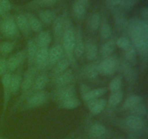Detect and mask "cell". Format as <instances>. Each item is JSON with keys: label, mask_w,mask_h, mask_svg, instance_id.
<instances>
[{"label": "cell", "mask_w": 148, "mask_h": 139, "mask_svg": "<svg viewBox=\"0 0 148 139\" xmlns=\"http://www.w3.org/2000/svg\"><path fill=\"white\" fill-rule=\"evenodd\" d=\"M134 47L142 54L147 55L148 49L147 21L133 18L128 21V28Z\"/></svg>", "instance_id": "1"}, {"label": "cell", "mask_w": 148, "mask_h": 139, "mask_svg": "<svg viewBox=\"0 0 148 139\" xmlns=\"http://www.w3.org/2000/svg\"><path fill=\"white\" fill-rule=\"evenodd\" d=\"M75 33L73 27L71 25V21L69 18L68 13L66 11L65 17V27L62 38V48L64 53L66 56V59L69 61L70 65L74 68H77V59L74 54V48H75Z\"/></svg>", "instance_id": "2"}, {"label": "cell", "mask_w": 148, "mask_h": 139, "mask_svg": "<svg viewBox=\"0 0 148 139\" xmlns=\"http://www.w3.org/2000/svg\"><path fill=\"white\" fill-rule=\"evenodd\" d=\"M0 32L4 37L8 39H14L20 34L14 19L6 16L0 22Z\"/></svg>", "instance_id": "3"}, {"label": "cell", "mask_w": 148, "mask_h": 139, "mask_svg": "<svg viewBox=\"0 0 148 139\" xmlns=\"http://www.w3.org/2000/svg\"><path fill=\"white\" fill-rule=\"evenodd\" d=\"M36 72H37V70L34 67H31L28 68L27 71L24 75V77L22 79L21 86H20V89L23 92V96L22 97H20V99L19 100L18 102L23 101L25 98H27L33 82L36 79Z\"/></svg>", "instance_id": "4"}, {"label": "cell", "mask_w": 148, "mask_h": 139, "mask_svg": "<svg viewBox=\"0 0 148 139\" xmlns=\"http://www.w3.org/2000/svg\"><path fill=\"white\" fill-rule=\"evenodd\" d=\"M49 97L50 96L49 92L45 91L44 90L33 93L27 97L25 108L32 109L41 107L47 102Z\"/></svg>", "instance_id": "5"}, {"label": "cell", "mask_w": 148, "mask_h": 139, "mask_svg": "<svg viewBox=\"0 0 148 139\" xmlns=\"http://www.w3.org/2000/svg\"><path fill=\"white\" fill-rule=\"evenodd\" d=\"M119 65L118 58L116 55H111L104 58L103 61L98 64V72L99 74L104 75H112L115 72Z\"/></svg>", "instance_id": "6"}, {"label": "cell", "mask_w": 148, "mask_h": 139, "mask_svg": "<svg viewBox=\"0 0 148 139\" xmlns=\"http://www.w3.org/2000/svg\"><path fill=\"white\" fill-rule=\"evenodd\" d=\"M53 97L59 104L69 98L77 97L75 85L69 84L62 88H57V91H55Z\"/></svg>", "instance_id": "7"}, {"label": "cell", "mask_w": 148, "mask_h": 139, "mask_svg": "<svg viewBox=\"0 0 148 139\" xmlns=\"http://www.w3.org/2000/svg\"><path fill=\"white\" fill-rule=\"evenodd\" d=\"M11 72H7L1 77V82L3 88V107H2V116L7 110L8 107L9 101L11 97V93L10 90V81L12 79Z\"/></svg>", "instance_id": "8"}, {"label": "cell", "mask_w": 148, "mask_h": 139, "mask_svg": "<svg viewBox=\"0 0 148 139\" xmlns=\"http://www.w3.org/2000/svg\"><path fill=\"white\" fill-rule=\"evenodd\" d=\"M27 59V54L25 49L17 52L13 56H11L7 59V68L9 72H12L17 70L21 65H23L25 61Z\"/></svg>", "instance_id": "9"}, {"label": "cell", "mask_w": 148, "mask_h": 139, "mask_svg": "<svg viewBox=\"0 0 148 139\" xmlns=\"http://www.w3.org/2000/svg\"><path fill=\"white\" fill-rule=\"evenodd\" d=\"M65 17H66V11L64 12L63 14L56 16L52 23L53 36L56 42L62 41V35H63L65 27Z\"/></svg>", "instance_id": "10"}, {"label": "cell", "mask_w": 148, "mask_h": 139, "mask_svg": "<svg viewBox=\"0 0 148 139\" xmlns=\"http://www.w3.org/2000/svg\"><path fill=\"white\" fill-rule=\"evenodd\" d=\"M49 47L38 48L35 58L34 65L37 70H44L48 67V59H49Z\"/></svg>", "instance_id": "11"}, {"label": "cell", "mask_w": 148, "mask_h": 139, "mask_svg": "<svg viewBox=\"0 0 148 139\" xmlns=\"http://www.w3.org/2000/svg\"><path fill=\"white\" fill-rule=\"evenodd\" d=\"M64 50L62 45L56 44L52 46L49 51L48 67H53L64 56Z\"/></svg>", "instance_id": "12"}, {"label": "cell", "mask_w": 148, "mask_h": 139, "mask_svg": "<svg viewBox=\"0 0 148 139\" xmlns=\"http://www.w3.org/2000/svg\"><path fill=\"white\" fill-rule=\"evenodd\" d=\"M75 48H74V54L75 58L79 59L84 54L85 51V43H84L83 36L80 28H77L75 30Z\"/></svg>", "instance_id": "13"}, {"label": "cell", "mask_w": 148, "mask_h": 139, "mask_svg": "<svg viewBox=\"0 0 148 139\" xmlns=\"http://www.w3.org/2000/svg\"><path fill=\"white\" fill-rule=\"evenodd\" d=\"M119 30H124L128 28V21L122 10L119 7H110Z\"/></svg>", "instance_id": "14"}, {"label": "cell", "mask_w": 148, "mask_h": 139, "mask_svg": "<svg viewBox=\"0 0 148 139\" xmlns=\"http://www.w3.org/2000/svg\"><path fill=\"white\" fill-rule=\"evenodd\" d=\"M74 77V72L73 70L70 68L66 70L62 74L58 75L57 77L54 78V83L55 85H56L57 88H62L66 85H69L70 83L72 82V79Z\"/></svg>", "instance_id": "15"}, {"label": "cell", "mask_w": 148, "mask_h": 139, "mask_svg": "<svg viewBox=\"0 0 148 139\" xmlns=\"http://www.w3.org/2000/svg\"><path fill=\"white\" fill-rule=\"evenodd\" d=\"M14 21H15L16 25H17L19 31L21 32L25 36H27L30 35L31 30H30V28H29L28 23H27L25 14H17L15 16V17H14Z\"/></svg>", "instance_id": "16"}, {"label": "cell", "mask_w": 148, "mask_h": 139, "mask_svg": "<svg viewBox=\"0 0 148 139\" xmlns=\"http://www.w3.org/2000/svg\"><path fill=\"white\" fill-rule=\"evenodd\" d=\"M48 83H49V77H48V75H45V74H42V75H39L38 77H37L35 79L31 89H30V92L27 95V97L33 93L43 91L44 88L46 87V85H47Z\"/></svg>", "instance_id": "17"}, {"label": "cell", "mask_w": 148, "mask_h": 139, "mask_svg": "<svg viewBox=\"0 0 148 139\" xmlns=\"http://www.w3.org/2000/svg\"><path fill=\"white\" fill-rule=\"evenodd\" d=\"M84 54H85V56L88 61L95 60L98 54V49L96 43L93 41L88 40L85 43Z\"/></svg>", "instance_id": "18"}, {"label": "cell", "mask_w": 148, "mask_h": 139, "mask_svg": "<svg viewBox=\"0 0 148 139\" xmlns=\"http://www.w3.org/2000/svg\"><path fill=\"white\" fill-rule=\"evenodd\" d=\"M126 125L132 130L138 131L144 127V120L142 117L134 115H130L126 118Z\"/></svg>", "instance_id": "19"}, {"label": "cell", "mask_w": 148, "mask_h": 139, "mask_svg": "<svg viewBox=\"0 0 148 139\" xmlns=\"http://www.w3.org/2000/svg\"><path fill=\"white\" fill-rule=\"evenodd\" d=\"M52 37L51 33L47 30H41L39 32L37 37L35 39V42L38 48L49 47L51 43Z\"/></svg>", "instance_id": "20"}, {"label": "cell", "mask_w": 148, "mask_h": 139, "mask_svg": "<svg viewBox=\"0 0 148 139\" xmlns=\"http://www.w3.org/2000/svg\"><path fill=\"white\" fill-rule=\"evenodd\" d=\"M26 50V54H27V64H28V67H33L34 64L35 58H36V52H37L38 47L36 46V43L35 40L30 39L28 41L27 43V49Z\"/></svg>", "instance_id": "21"}, {"label": "cell", "mask_w": 148, "mask_h": 139, "mask_svg": "<svg viewBox=\"0 0 148 139\" xmlns=\"http://www.w3.org/2000/svg\"><path fill=\"white\" fill-rule=\"evenodd\" d=\"M25 16L30 30L38 33L39 32L43 30V23L40 22L38 17L31 13H27L25 14Z\"/></svg>", "instance_id": "22"}, {"label": "cell", "mask_w": 148, "mask_h": 139, "mask_svg": "<svg viewBox=\"0 0 148 139\" xmlns=\"http://www.w3.org/2000/svg\"><path fill=\"white\" fill-rule=\"evenodd\" d=\"M56 17V13L51 10H40L38 15V17L40 20V22L45 25L51 24Z\"/></svg>", "instance_id": "23"}, {"label": "cell", "mask_w": 148, "mask_h": 139, "mask_svg": "<svg viewBox=\"0 0 148 139\" xmlns=\"http://www.w3.org/2000/svg\"><path fill=\"white\" fill-rule=\"evenodd\" d=\"M98 62H92L84 68V76L89 80H94L98 76Z\"/></svg>", "instance_id": "24"}, {"label": "cell", "mask_w": 148, "mask_h": 139, "mask_svg": "<svg viewBox=\"0 0 148 139\" xmlns=\"http://www.w3.org/2000/svg\"><path fill=\"white\" fill-rule=\"evenodd\" d=\"M116 41L114 39L107 41L106 43L101 46V54L103 58H106L108 56L112 55V53L114 52L116 49Z\"/></svg>", "instance_id": "25"}, {"label": "cell", "mask_w": 148, "mask_h": 139, "mask_svg": "<svg viewBox=\"0 0 148 139\" xmlns=\"http://www.w3.org/2000/svg\"><path fill=\"white\" fill-rule=\"evenodd\" d=\"M70 66V62L66 58H62V59L59 61L56 65H54L53 70V78H56L58 75L62 74L66 70L69 69Z\"/></svg>", "instance_id": "26"}, {"label": "cell", "mask_w": 148, "mask_h": 139, "mask_svg": "<svg viewBox=\"0 0 148 139\" xmlns=\"http://www.w3.org/2000/svg\"><path fill=\"white\" fill-rule=\"evenodd\" d=\"M59 0H32L27 3L25 7L36 9L38 7H48L54 5Z\"/></svg>", "instance_id": "27"}, {"label": "cell", "mask_w": 148, "mask_h": 139, "mask_svg": "<svg viewBox=\"0 0 148 139\" xmlns=\"http://www.w3.org/2000/svg\"><path fill=\"white\" fill-rule=\"evenodd\" d=\"M107 91H108V88L107 87H101V88H95V89L90 90V91L85 96H84L82 98L85 102L90 99L99 98L100 97L104 95L106 93H107Z\"/></svg>", "instance_id": "28"}, {"label": "cell", "mask_w": 148, "mask_h": 139, "mask_svg": "<svg viewBox=\"0 0 148 139\" xmlns=\"http://www.w3.org/2000/svg\"><path fill=\"white\" fill-rule=\"evenodd\" d=\"M99 29L100 36L103 40H108L112 36V28L106 19L101 22Z\"/></svg>", "instance_id": "29"}, {"label": "cell", "mask_w": 148, "mask_h": 139, "mask_svg": "<svg viewBox=\"0 0 148 139\" xmlns=\"http://www.w3.org/2000/svg\"><path fill=\"white\" fill-rule=\"evenodd\" d=\"M22 78L20 74H16V75H12V79L10 81V90L11 95H15L17 94L20 90L21 86Z\"/></svg>", "instance_id": "30"}, {"label": "cell", "mask_w": 148, "mask_h": 139, "mask_svg": "<svg viewBox=\"0 0 148 139\" xmlns=\"http://www.w3.org/2000/svg\"><path fill=\"white\" fill-rule=\"evenodd\" d=\"M79 105H80V101L77 97L69 98L59 104V108L64 109H74L77 108Z\"/></svg>", "instance_id": "31"}, {"label": "cell", "mask_w": 148, "mask_h": 139, "mask_svg": "<svg viewBox=\"0 0 148 139\" xmlns=\"http://www.w3.org/2000/svg\"><path fill=\"white\" fill-rule=\"evenodd\" d=\"M143 98L139 95H132L129 96L123 104L122 107L125 109H130L131 108L134 107V106L137 105L138 104L142 102Z\"/></svg>", "instance_id": "32"}, {"label": "cell", "mask_w": 148, "mask_h": 139, "mask_svg": "<svg viewBox=\"0 0 148 139\" xmlns=\"http://www.w3.org/2000/svg\"><path fill=\"white\" fill-rule=\"evenodd\" d=\"M106 133V128L102 124L95 123L91 126L90 129V134L93 138H101Z\"/></svg>", "instance_id": "33"}, {"label": "cell", "mask_w": 148, "mask_h": 139, "mask_svg": "<svg viewBox=\"0 0 148 139\" xmlns=\"http://www.w3.org/2000/svg\"><path fill=\"white\" fill-rule=\"evenodd\" d=\"M86 10L87 7L78 1H75L72 4V12L74 13V15L77 19L83 18L86 13Z\"/></svg>", "instance_id": "34"}, {"label": "cell", "mask_w": 148, "mask_h": 139, "mask_svg": "<svg viewBox=\"0 0 148 139\" xmlns=\"http://www.w3.org/2000/svg\"><path fill=\"white\" fill-rule=\"evenodd\" d=\"M101 23V16L98 12L92 13L90 16L89 21L90 28L93 31H96L99 29Z\"/></svg>", "instance_id": "35"}, {"label": "cell", "mask_w": 148, "mask_h": 139, "mask_svg": "<svg viewBox=\"0 0 148 139\" xmlns=\"http://www.w3.org/2000/svg\"><path fill=\"white\" fill-rule=\"evenodd\" d=\"M124 97V93L122 91L119 90L118 91L112 93L108 98V103L111 107H114L120 104Z\"/></svg>", "instance_id": "36"}, {"label": "cell", "mask_w": 148, "mask_h": 139, "mask_svg": "<svg viewBox=\"0 0 148 139\" xmlns=\"http://www.w3.org/2000/svg\"><path fill=\"white\" fill-rule=\"evenodd\" d=\"M107 104V101L104 98H98L97 101L95 102V105L92 107L90 111L94 115L99 114L100 113L102 112L106 108Z\"/></svg>", "instance_id": "37"}, {"label": "cell", "mask_w": 148, "mask_h": 139, "mask_svg": "<svg viewBox=\"0 0 148 139\" xmlns=\"http://www.w3.org/2000/svg\"><path fill=\"white\" fill-rule=\"evenodd\" d=\"M14 42L11 41H5L0 43V54L2 55H7L11 53L14 49Z\"/></svg>", "instance_id": "38"}, {"label": "cell", "mask_w": 148, "mask_h": 139, "mask_svg": "<svg viewBox=\"0 0 148 139\" xmlns=\"http://www.w3.org/2000/svg\"><path fill=\"white\" fill-rule=\"evenodd\" d=\"M129 110L132 113V115L137 116V117H140L142 118L147 114V108H146L145 105L144 104H142V102L138 104L137 105L134 106V107H132V108Z\"/></svg>", "instance_id": "39"}, {"label": "cell", "mask_w": 148, "mask_h": 139, "mask_svg": "<svg viewBox=\"0 0 148 139\" xmlns=\"http://www.w3.org/2000/svg\"><path fill=\"white\" fill-rule=\"evenodd\" d=\"M122 81L123 78L122 76L119 75V76L115 77L114 79L111 80V81L109 83V86H108V89L111 93L116 92L119 90H121V87L122 85Z\"/></svg>", "instance_id": "40"}, {"label": "cell", "mask_w": 148, "mask_h": 139, "mask_svg": "<svg viewBox=\"0 0 148 139\" xmlns=\"http://www.w3.org/2000/svg\"><path fill=\"white\" fill-rule=\"evenodd\" d=\"M138 1L139 0H124L119 8L121 9L123 12L130 11L137 4Z\"/></svg>", "instance_id": "41"}, {"label": "cell", "mask_w": 148, "mask_h": 139, "mask_svg": "<svg viewBox=\"0 0 148 139\" xmlns=\"http://www.w3.org/2000/svg\"><path fill=\"white\" fill-rule=\"evenodd\" d=\"M137 56V49L133 44H130L128 48L125 49V56L127 60L133 61Z\"/></svg>", "instance_id": "42"}, {"label": "cell", "mask_w": 148, "mask_h": 139, "mask_svg": "<svg viewBox=\"0 0 148 139\" xmlns=\"http://www.w3.org/2000/svg\"><path fill=\"white\" fill-rule=\"evenodd\" d=\"M130 44V40L126 36H121L116 41V46L124 50L128 48Z\"/></svg>", "instance_id": "43"}, {"label": "cell", "mask_w": 148, "mask_h": 139, "mask_svg": "<svg viewBox=\"0 0 148 139\" xmlns=\"http://www.w3.org/2000/svg\"><path fill=\"white\" fill-rule=\"evenodd\" d=\"M123 71H124V75H126V76H127V79H129L130 81L133 80L135 74H134L133 69H132L129 65H126V66L124 65V66L123 67Z\"/></svg>", "instance_id": "44"}, {"label": "cell", "mask_w": 148, "mask_h": 139, "mask_svg": "<svg viewBox=\"0 0 148 139\" xmlns=\"http://www.w3.org/2000/svg\"><path fill=\"white\" fill-rule=\"evenodd\" d=\"M7 72V59L4 57L0 58V77Z\"/></svg>", "instance_id": "45"}, {"label": "cell", "mask_w": 148, "mask_h": 139, "mask_svg": "<svg viewBox=\"0 0 148 139\" xmlns=\"http://www.w3.org/2000/svg\"><path fill=\"white\" fill-rule=\"evenodd\" d=\"M1 6L4 8V11L6 13L9 12L12 9V4L10 0H0Z\"/></svg>", "instance_id": "46"}, {"label": "cell", "mask_w": 148, "mask_h": 139, "mask_svg": "<svg viewBox=\"0 0 148 139\" xmlns=\"http://www.w3.org/2000/svg\"><path fill=\"white\" fill-rule=\"evenodd\" d=\"M107 5L110 7H119L124 0H105Z\"/></svg>", "instance_id": "47"}, {"label": "cell", "mask_w": 148, "mask_h": 139, "mask_svg": "<svg viewBox=\"0 0 148 139\" xmlns=\"http://www.w3.org/2000/svg\"><path fill=\"white\" fill-rule=\"evenodd\" d=\"M90 87L88 86V85H87L85 83H82L80 85V94H81V96L82 97L86 95L88 93H89L90 91Z\"/></svg>", "instance_id": "48"}, {"label": "cell", "mask_w": 148, "mask_h": 139, "mask_svg": "<svg viewBox=\"0 0 148 139\" xmlns=\"http://www.w3.org/2000/svg\"><path fill=\"white\" fill-rule=\"evenodd\" d=\"M140 15L143 17V20L147 21L148 19V8L147 7H144L140 9Z\"/></svg>", "instance_id": "49"}, {"label": "cell", "mask_w": 148, "mask_h": 139, "mask_svg": "<svg viewBox=\"0 0 148 139\" xmlns=\"http://www.w3.org/2000/svg\"><path fill=\"white\" fill-rule=\"evenodd\" d=\"M75 1L81 3V4H83V5L85 6L86 7H88V5H89V4H90V0H75Z\"/></svg>", "instance_id": "50"}, {"label": "cell", "mask_w": 148, "mask_h": 139, "mask_svg": "<svg viewBox=\"0 0 148 139\" xmlns=\"http://www.w3.org/2000/svg\"><path fill=\"white\" fill-rule=\"evenodd\" d=\"M6 14H7V13L5 12L4 8H3L2 6H1V3H0V16H2V17H4L6 16Z\"/></svg>", "instance_id": "51"}, {"label": "cell", "mask_w": 148, "mask_h": 139, "mask_svg": "<svg viewBox=\"0 0 148 139\" xmlns=\"http://www.w3.org/2000/svg\"><path fill=\"white\" fill-rule=\"evenodd\" d=\"M130 139H140V138H131Z\"/></svg>", "instance_id": "52"}, {"label": "cell", "mask_w": 148, "mask_h": 139, "mask_svg": "<svg viewBox=\"0 0 148 139\" xmlns=\"http://www.w3.org/2000/svg\"><path fill=\"white\" fill-rule=\"evenodd\" d=\"M0 139H7V138H2V137H0Z\"/></svg>", "instance_id": "53"}, {"label": "cell", "mask_w": 148, "mask_h": 139, "mask_svg": "<svg viewBox=\"0 0 148 139\" xmlns=\"http://www.w3.org/2000/svg\"></svg>", "instance_id": "54"}]
</instances>
